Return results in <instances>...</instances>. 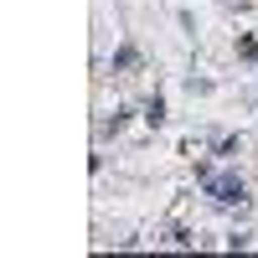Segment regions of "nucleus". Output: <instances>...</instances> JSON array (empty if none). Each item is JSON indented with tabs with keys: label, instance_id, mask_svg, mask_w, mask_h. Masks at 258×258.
I'll use <instances>...</instances> for the list:
<instances>
[{
	"label": "nucleus",
	"instance_id": "nucleus-1",
	"mask_svg": "<svg viewBox=\"0 0 258 258\" xmlns=\"http://www.w3.org/2000/svg\"><path fill=\"white\" fill-rule=\"evenodd\" d=\"M212 191H217L222 202H238V197H243V186H238V181H212Z\"/></svg>",
	"mask_w": 258,
	"mask_h": 258
}]
</instances>
